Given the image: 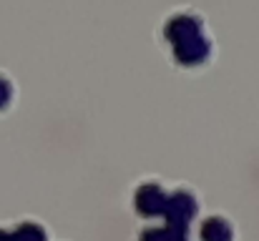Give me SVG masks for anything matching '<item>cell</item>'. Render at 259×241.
<instances>
[{
    "label": "cell",
    "instance_id": "6da1fadb",
    "mask_svg": "<svg viewBox=\"0 0 259 241\" xmlns=\"http://www.w3.org/2000/svg\"><path fill=\"white\" fill-rule=\"evenodd\" d=\"M164 35L169 43H176V63L199 66L206 63L211 53V43L206 38V25L199 13L179 10L164 23Z\"/></svg>",
    "mask_w": 259,
    "mask_h": 241
},
{
    "label": "cell",
    "instance_id": "7a4b0ae2",
    "mask_svg": "<svg viewBox=\"0 0 259 241\" xmlns=\"http://www.w3.org/2000/svg\"><path fill=\"white\" fill-rule=\"evenodd\" d=\"M237 231L227 216H209L201 224V241H234Z\"/></svg>",
    "mask_w": 259,
    "mask_h": 241
}]
</instances>
